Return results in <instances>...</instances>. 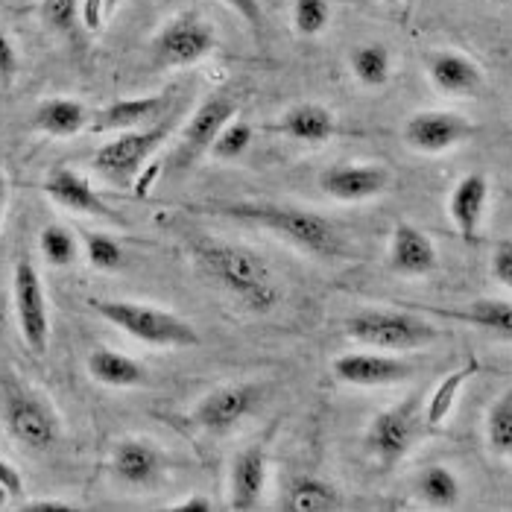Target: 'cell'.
Returning a JSON list of instances; mask_svg holds the SVG:
<instances>
[{"label": "cell", "mask_w": 512, "mask_h": 512, "mask_svg": "<svg viewBox=\"0 0 512 512\" xmlns=\"http://www.w3.org/2000/svg\"><path fill=\"white\" fill-rule=\"evenodd\" d=\"M486 202H489V182H486L483 173H466L454 185V191L448 197V217H451V223L457 226V232L466 240L477 237Z\"/></svg>", "instance_id": "obj_22"}, {"label": "cell", "mask_w": 512, "mask_h": 512, "mask_svg": "<svg viewBox=\"0 0 512 512\" xmlns=\"http://www.w3.org/2000/svg\"><path fill=\"white\" fill-rule=\"evenodd\" d=\"M448 316L463 319L469 325L495 331L501 337L512 334V305L510 299H477L472 305H466V311H448Z\"/></svg>", "instance_id": "obj_28"}, {"label": "cell", "mask_w": 512, "mask_h": 512, "mask_svg": "<svg viewBox=\"0 0 512 512\" xmlns=\"http://www.w3.org/2000/svg\"><path fill=\"white\" fill-rule=\"evenodd\" d=\"M106 322L126 331L129 337L158 349H191L199 343L197 328L173 311L126 299H91L88 302Z\"/></svg>", "instance_id": "obj_3"}, {"label": "cell", "mask_w": 512, "mask_h": 512, "mask_svg": "<svg viewBox=\"0 0 512 512\" xmlns=\"http://www.w3.org/2000/svg\"><path fill=\"white\" fill-rule=\"evenodd\" d=\"M24 512H71L74 510V504H65V501H27L24 507H21Z\"/></svg>", "instance_id": "obj_41"}, {"label": "cell", "mask_w": 512, "mask_h": 512, "mask_svg": "<svg viewBox=\"0 0 512 512\" xmlns=\"http://www.w3.org/2000/svg\"><path fill=\"white\" fill-rule=\"evenodd\" d=\"M474 135V126L463 115L454 112H416L413 118L404 123V144L416 153L436 156L445 150L460 147Z\"/></svg>", "instance_id": "obj_12"}, {"label": "cell", "mask_w": 512, "mask_h": 512, "mask_svg": "<svg viewBox=\"0 0 512 512\" xmlns=\"http://www.w3.org/2000/svg\"><path fill=\"white\" fill-rule=\"evenodd\" d=\"M492 276L504 287H512V246L504 240L492 255Z\"/></svg>", "instance_id": "obj_39"}, {"label": "cell", "mask_w": 512, "mask_h": 512, "mask_svg": "<svg viewBox=\"0 0 512 512\" xmlns=\"http://www.w3.org/2000/svg\"><path fill=\"white\" fill-rule=\"evenodd\" d=\"M261 387L258 384H232V387H220L205 398H199L197 410H194V422L208 434H229L235 431L243 419H249L255 413V407L261 404Z\"/></svg>", "instance_id": "obj_11"}, {"label": "cell", "mask_w": 512, "mask_h": 512, "mask_svg": "<svg viewBox=\"0 0 512 512\" xmlns=\"http://www.w3.org/2000/svg\"><path fill=\"white\" fill-rule=\"evenodd\" d=\"M6 501H9V492H6V486L0 483V510L6 507Z\"/></svg>", "instance_id": "obj_44"}, {"label": "cell", "mask_w": 512, "mask_h": 512, "mask_svg": "<svg viewBox=\"0 0 512 512\" xmlns=\"http://www.w3.org/2000/svg\"><path fill=\"white\" fill-rule=\"evenodd\" d=\"M267 451L261 445L243 448L232 463L229 477V507L237 512L258 510L261 495L267 489Z\"/></svg>", "instance_id": "obj_19"}, {"label": "cell", "mask_w": 512, "mask_h": 512, "mask_svg": "<svg viewBox=\"0 0 512 512\" xmlns=\"http://www.w3.org/2000/svg\"><path fill=\"white\" fill-rule=\"evenodd\" d=\"M82 0H41V21L53 33H71L79 21Z\"/></svg>", "instance_id": "obj_35"}, {"label": "cell", "mask_w": 512, "mask_h": 512, "mask_svg": "<svg viewBox=\"0 0 512 512\" xmlns=\"http://www.w3.org/2000/svg\"><path fill=\"white\" fill-rule=\"evenodd\" d=\"M6 197H9V185H6V179L0 176V214H3V208H6Z\"/></svg>", "instance_id": "obj_43"}, {"label": "cell", "mask_w": 512, "mask_h": 512, "mask_svg": "<svg viewBox=\"0 0 512 512\" xmlns=\"http://www.w3.org/2000/svg\"><path fill=\"white\" fill-rule=\"evenodd\" d=\"M352 74L366 88H381L393 77V56L384 44H357L349 56Z\"/></svg>", "instance_id": "obj_27"}, {"label": "cell", "mask_w": 512, "mask_h": 512, "mask_svg": "<svg viewBox=\"0 0 512 512\" xmlns=\"http://www.w3.org/2000/svg\"><path fill=\"white\" fill-rule=\"evenodd\" d=\"M179 120V106L173 112H167L164 118H158L150 126H138V129H126L120 132L115 141L103 144L94 156V167L103 179H109L112 185H132L135 176L141 173V167L156 156L158 150L170 141V135L176 132Z\"/></svg>", "instance_id": "obj_4"}, {"label": "cell", "mask_w": 512, "mask_h": 512, "mask_svg": "<svg viewBox=\"0 0 512 512\" xmlns=\"http://www.w3.org/2000/svg\"><path fill=\"white\" fill-rule=\"evenodd\" d=\"M112 6H115V0H82L79 3V21H82V27L91 30V33H97L103 27L106 12Z\"/></svg>", "instance_id": "obj_36"}, {"label": "cell", "mask_w": 512, "mask_h": 512, "mask_svg": "<svg viewBox=\"0 0 512 512\" xmlns=\"http://www.w3.org/2000/svg\"><path fill=\"white\" fill-rule=\"evenodd\" d=\"M191 255L199 276L226 290L246 311L270 314L281 302L273 270L255 249L220 240H197L191 246Z\"/></svg>", "instance_id": "obj_1"}, {"label": "cell", "mask_w": 512, "mask_h": 512, "mask_svg": "<svg viewBox=\"0 0 512 512\" xmlns=\"http://www.w3.org/2000/svg\"><path fill=\"white\" fill-rule=\"evenodd\" d=\"M173 512H211L214 510V504L205 498V495H191L188 501H182V504H176V507H170Z\"/></svg>", "instance_id": "obj_42"}, {"label": "cell", "mask_w": 512, "mask_h": 512, "mask_svg": "<svg viewBox=\"0 0 512 512\" xmlns=\"http://www.w3.org/2000/svg\"><path fill=\"white\" fill-rule=\"evenodd\" d=\"M252 126L246 123V120H229L220 132H217V138L211 141V156L217 158V161H237V158L243 156L246 150H249V144H252Z\"/></svg>", "instance_id": "obj_32"}, {"label": "cell", "mask_w": 512, "mask_h": 512, "mask_svg": "<svg viewBox=\"0 0 512 512\" xmlns=\"http://www.w3.org/2000/svg\"><path fill=\"white\" fill-rule=\"evenodd\" d=\"M240 112V91L237 88H217L214 94H208L188 123L182 126L170 156H167V173L170 176H182L188 173L199 158L211 150V141L217 138V132L235 118Z\"/></svg>", "instance_id": "obj_6"}, {"label": "cell", "mask_w": 512, "mask_h": 512, "mask_svg": "<svg viewBox=\"0 0 512 512\" xmlns=\"http://www.w3.org/2000/svg\"><path fill=\"white\" fill-rule=\"evenodd\" d=\"M384 3H398V0H384Z\"/></svg>", "instance_id": "obj_46"}, {"label": "cell", "mask_w": 512, "mask_h": 512, "mask_svg": "<svg viewBox=\"0 0 512 512\" xmlns=\"http://www.w3.org/2000/svg\"><path fill=\"white\" fill-rule=\"evenodd\" d=\"M217 47L220 41H217L214 27L199 12H179L156 33V39L150 44V56L156 68L170 71V68L197 65L202 59H208Z\"/></svg>", "instance_id": "obj_9"}, {"label": "cell", "mask_w": 512, "mask_h": 512, "mask_svg": "<svg viewBox=\"0 0 512 512\" xmlns=\"http://www.w3.org/2000/svg\"><path fill=\"white\" fill-rule=\"evenodd\" d=\"M425 71L436 91L448 97H477L486 85L480 65L457 50H431L425 56Z\"/></svg>", "instance_id": "obj_16"}, {"label": "cell", "mask_w": 512, "mask_h": 512, "mask_svg": "<svg viewBox=\"0 0 512 512\" xmlns=\"http://www.w3.org/2000/svg\"><path fill=\"white\" fill-rule=\"evenodd\" d=\"M18 50H15V44L12 39L0 30V85H9L15 74H18Z\"/></svg>", "instance_id": "obj_37"}, {"label": "cell", "mask_w": 512, "mask_h": 512, "mask_svg": "<svg viewBox=\"0 0 512 512\" xmlns=\"http://www.w3.org/2000/svg\"><path fill=\"white\" fill-rule=\"evenodd\" d=\"M44 191H47V197L53 199L56 205H62V208H68V211H74V214L115 217V208L91 188V182H88L82 173L71 170V167H56V170H50V176H47V182H44Z\"/></svg>", "instance_id": "obj_18"}, {"label": "cell", "mask_w": 512, "mask_h": 512, "mask_svg": "<svg viewBox=\"0 0 512 512\" xmlns=\"http://www.w3.org/2000/svg\"><path fill=\"white\" fill-rule=\"evenodd\" d=\"M486 439L492 454L498 457L512 454V390H504V395L492 404L486 419Z\"/></svg>", "instance_id": "obj_30"}, {"label": "cell", "mask_w": 512, "mask_h": 512, "mask_svg": "<svg viewBox=\"0 0 512 512\" xmlns=\"http://www.w3.org/2000/svg\"><path fill=\"white\" fill-rule=\"evenodd\" d=\"M85 123H88L85 106L71 97H50L33 112V126L53 138H74L85 129Z\"/></svg>", "instance_id": "obj_24"}, {"label": "cell", "mask_w": 512, "mask_h": 512, "mask_svg": "<svg viewBox=\"0 0 512 512\" xmlns=\"http://www.w3.org/2000/svg\"><path fill=\"white\" fill-rule=\"evenodd\" d=\"M393 176L384 164H334L319 173V191L340 202L381 197Z\"/></svg>", "instance_id": "obj_13"}, {"label": "cell", "mask_w": 512, "mask_h": 512, "mask_svg": "<svg viewBox=\"0 0 512 512\" xmlns=\"http://www.w3.org/2000/svg\"><path fill=\"white\" fill-rule=\"evenodd\" d=\"M337 381L352 387H393L410 378L413 366L401 357L375 355V352H349L331 363Z\"/></svg>", "instance_id": "obj_14"}, {"label": "cell", "mask_w": 512, "mask_h": 512, "mask_svg": "<svg viewBox=\"0 0 512 512\" xmlns=\"http://www.w3.org/2000/svg\"><path fill=\"white\" fill-rule=\"evenodd\" d=\"M229 9H235L237 15L255 30V33H264V12H261V3L258 0H223Z\"/></svg>", "instance_id": "obj_38"}, {"label": "cell", "mask_w": 512, "mask_h": 512, "mask_svg": "<svg viewBox=\"0 0 512 512\" xmlns=\"http://www.w3.org/2000/svg\"><path fill=\"white\" fill-rule=\"evenodd\" d=\"M346 334L378 352H413L431 346L439 331L422 316L407 311H378L366 308L346 319Z\"/></svg>", "instance_id": "obj_7"}, {"label": "cell", "mask_w": 512, "mask_h": 512, "mask_svg": "<svg viewBox=\"0 0 512 512\" xmlns=\"http://www.w3.org/2000/svg\"><path fill=\"white\" fill-rule=\"evenodd\" d=\"M419 495L431 507H454L460 501V480L445 466H428L419 477Z\"/></svg>", "instance_id": "obj_29"}, {"label": "cell", "mask_w": 512, "mask_h": 512, "mask_svg": "<svg viewBox=\"0 0 512 512\" xmlns=\"http://www.w3.org/2000/svg\"><path fill=\"white\" fill-rule=\"evenodd\" d=\"M112 469L126 486H150L164 474V454L150 439H123L115 448Z\"/></svg>", "instance_id": "obj_20"}, {"label": "cell", "mask_w": 512, "mask_h": 512, "mask_svg": "<svg viewBox=\"0 0 512 512\" xmlns=\"http://www.w3.org/2000/svg\"><path fill=\"white\" fill-rule=\"evenodd\" d=\"M173 109H176V88H167V91L147 94V97L115 100L94 118L91 126H94V132H126V129H138V126H150Z\"/></svg>", "instance_id": "obj_15"}, {"label": "cell", "mask_w": 512, "mask_h": 512, "mask_svg": "<svg viewBox=\"0 0 512 512\" xmlns=\"http://www.w3.org/2000/svg\"><path fill=\"white\" fill-rule=\"evenodd\" d=\"M12 302H15V319L24 346L33 355H44L50 343V311H47V293L41 284L39 270L33 261L21 258L12 273Z\"/></svg>", "instance_id": "obj_10"}, {"label": "cell", "mask_w": 512, "mask_h": 512, "mask_svg": "<svg viewBox=\"0 0 512 512\" xmlns=\"http://www.w3.org/2000/svg\"><path fill=\"white\" fill-rule=\"evenodd\" d=\"M88 375L103 384V387H115V390H129V387H141L150 372L144 363H138L135 357L120 355L115 349H94L88 355Z\"/></svg>", "instance_id": "obj_23"}, {"label": "cell", "mask_w": 512, "mask_h": 512, "mask_svg": "<svg viewBox=\"0 0 512 512\" xmlns=\"http://www.w3.org/2000/svg\"><path fill=\"white\" fill-rule=\"evenodd\" d=\"M477 369H480V366H477V360L472 357L466 366H460L457 372L445 375V378L436 384V390L431 393V398L425 401V422H428V428H439V425L451 416L457 395H460V390L466 387V381L474 378V372H477Z\"/></svg>", "instance_id": "obj_26"}, {"label": "cell", "mask_w": 512, "mask_h": 512, "mask_svg": "<svg viewBox=\"0 0 512 512\" xmlns=\"http://www.w3.org/2000/svg\"><path fill=\"white\" fill-rule=\"evenodd\" d=\"M284 507L293 512L340 510V495L331 483H325L319 477H296L287 489Z\"/></svg>", "instance_id": "obj_25"}, {"label": "cell", "mask_w": 512, "mask_h": 512, "mask_svg": "<svg viewBox=\"0 0 512 512\" xmlns=\"http://www.w3.org/2000/svg\"><path fill=\"white\" fill-rule=\"evenodd\" d=\"M39 249L50 267H71L79 258L77 237L65 226H44L39 235Z\"/></svg>", "instance_id": "obj_31"}, {"label": "cell", "mask_w": 512, "mask_h": 512, "mask_svg": "<svg viewBox=\"0 0 512 512\" xmlns=\"http://www.w3.org/2000/svg\"><path fill=\"white\" fill-rule=\"evenodd\" d=\"M0 416L9 436L30 451H50L62 436V422L53 404L18 381H6L0 387Z\"/></svg>", "instance_id": "obj_5"}, {"label": "cell", "mask_w": 512, "mask_h": 512, "mask_svg": "<svg viewBox=\"0 0 512 512\" xmlns=\"http://www.w3.org/2000/svg\"><path fill=\"white\" fill-rule=\"evenodd\" d=\"M276 129L281 135H287L290 141L319 147V144L334 138L337 120H334V112L325 109L322 103H296L278 118Z\"/></svg>", "instance_id": "obj_21"}, {"label": "cell", "mask_w": 512, "mask_h": 512, "mask_svg": "<svg viewBox=\"0 0 512 512\" xmlns=\"http://www.w3.org/2000/svg\"><path fill=\"white\" fill-rule=\"evenodd\" d=\"M0 483L6 486L9 498H18V495H24V480H21V472H18L12 463H6L3 457H0Z\"/></svg>", "instance_id": "obj_40"}, {"label": "cell", "mask_w": 512, "mask_h": 512, "mask_svg": "<svg viewBox=\"0 0 512 512\" xmlns=\"http://www.w3.org/2000/svg\"><path fill=\"white\" fill-rule=\"evenodd\" d=\"M82 243H85V258H88V264H91L94 270L112 273V270H120V264L126 261L123 246H120L115 237L88 232V235L82 237Z\"/></svg>", "instance_id": "obj_34"}, {"label": "cell", "mask_w": 512, "mask_h": 512, "mask_svg": "<svg viewBox=\"0 0 512 512\" xmlns=\"http://www.w3.org/2000/svg\"><path fill=\"white\" fill-rule=\"evenodd\" d=\"M492 3H507V0H492Z\"/></svg>", "instance_id": "obj_45"}, {"label": "cell", "mask_w": 512, "mask_h": 512, "mask_svg": "<svg viewBox=\"0 0 512 512\" xmlns=\"http://www.w3.org/2000/svg\"><path fill=\"white\" fill-rule=\"evenodd\" d=\"M331 24V3L328 0H296L293 3V30L302 39H316Z\"/></svg>", "instance_id": "obj_33"}, {"label": "cell", "mask_w": 512, "mask_h": 512, "mask_svg": "<svg viewBox=\"0 0 512 512\" xmlns=\"http://www.w3.org/2000/svg\"><path fill=\"white\" fill-rule=\"evenodd\" d=\"M390 270L398 276H428L439 264L434 240L413 223H398L390 237Z\"/></svg>", "instance_id": "obj_17"}, {"label": "cell", "mask_w": 512, "mask_h": 512, "mask_svg": "<svg viewBox=\"0 0 512 512\" xmlns=\"http://www.w3.org/2000/svg\"><path fill=\"white\" fill-rule=\"evenodd\" d=\"M220 214L243 223H255L316 258H337L346 249L340 229L311 208H296L281 202H237V205H223Z\"/></svg>", "instance_id": "obj_2"}, {"label": "cell", "mask_w": 512, "mask_h": 512, "mask_svg": "<svg viewBox=\"0 0 512 512\" xmlns=\"http://www.w3.org/2000/svg\"><path fill=\"white\" fill-rule=\"evenodd\" d=\"M425 428H428V422H425L422 395L410 393L404 401H398L395 407L378 413L369 422V431H366L363 442H366V451L381 466H395L410 454V448L419 442Z\"/></svg>", "instance_id": "obj_8"}]
</instances>
